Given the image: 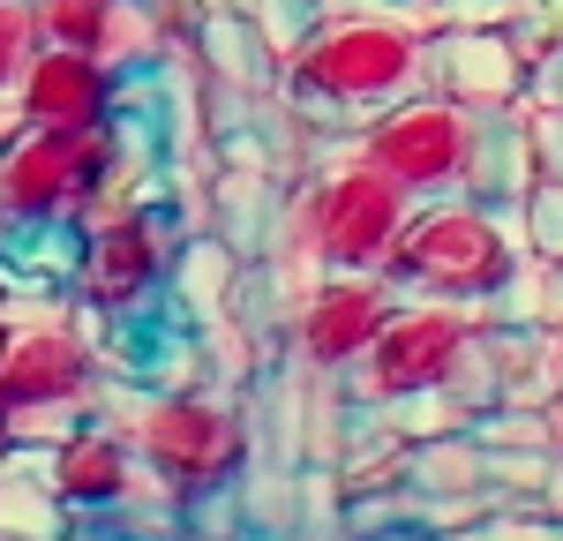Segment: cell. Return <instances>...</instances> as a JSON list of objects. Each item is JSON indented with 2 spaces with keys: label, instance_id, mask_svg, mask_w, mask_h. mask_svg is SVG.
Returning a JSON list of instances; mask_svg holds the SVG:
<instances>
[{
  "label": "cell",
  "instance_id": "1",
  "mask_svg": "<svg viewBox=\"0 0 563 541\" xmlns=\"http://www.w3.org/2000/svg\"><path fill=\"white\" fill-rule=\"evenodd\" d=\"M443 0H316V23L286 53V90L316 121L353 129L390 98L421 90V53Z\"/></svg>",
  "mask_w": 563,
  "mask_h": 541
},
{
  "label": "cell",
  "instance_id": "2",
  "mask_svg": "<svg viewBox=\"0 0 563 541\" xmlns=\"http://www.w3.org/2000/svg\"><path fill=\"white\" fill-rule=\"evenodd\" d=\"M98 316L76 309L60 286H8L0 301V391H8V444H60L98 413Z\"/></svg>",
  "mask_w": 563,
  "mask_h": 541
},
{
  "label": "cell",
  "instance_id": "3",
  "mask_svg": "<svg viewBox=\"0 0 563 541\" xmlns=\"http://www.w3.org/2000/svg\"><path fill=\"white\" fill-rule=\"evenodd\" d=\"M90 421L121 429L129 451L143 459V474L166 496L233 489L249 474V451H256V429H249L241 399L203 391V384H180V391H113V384H98Z\"/></svg>",
  "mask_w": 563,
  "mask_h": 541
},
{
  "label": "cell",
  "instance_id": "4",
  "mask_svg": "<svg viewBox=\"0 0 563 541\" xmlns=\"http://www.w3.org/2000/svg\"><path fill=\"white\" fill-rule=\"evenodd\" d=\"M519 211H496L474 196H429L413 203L398 241L384 249V278L398 294H429V301H496L519 270Z\"/></svg>",
  "mask_w": 563,
  "mask_h": 541
},
{
  "label": "cell",
  "instance_id": "5",
  "mask_svg": "<svg viewBox=\"0 0 563 541\" xmlns=\"http://www.w3.org/2000/svg\"><path fill=\"white\" fill-rule=\"evenodd\" d=\"M413 211V196L390 174H376L361 151H331L323 166H308L294 203H286V256L308 270H376L398 225Z\"/></svg>",
  "mask_w": 563,
  "mask_h": 541
},
{
  "label": "cell",
  "instance_id": "6",
  "mask_svg": "<svg viewBox=\"0 0 563 541\" xmlns=\"http://www.w3.org/2000/svg\"><path fill=\"white\" fill-rule=\"evenodd\" d=\"M113 121L106 129H15L0 143V225H76L106 203Z\"/></svg>",
  "mask_w": 563,
  "mask_h": 541
},
{
  "label": "cell",
  "instance_id": "7",
  "mask_svg": "<svg viewBox=\"0 0 563 541\" xmlns=\"http://www.w3.org/2000/svg\"><path fill=\"white\" fill-rule=\"evenodd\" d=\"M174 256H180L174 211L121 203V211H106V219H90L76 233V278H68V294L98 323H135L174 286Z\"/></svg>",
  "mask_w": 563,
  "mask_h": 541
},
{
  "label": "cell",
  "instance_id": "8",
  "mask_svg": "<svg viewBox=\"0 0 563 541\" xmlns=\"http://www.w3.org/2000/svg\"><path fill=\"white\" fill-rule=\"evenodd\" d=\"M474 323H496L488 301H429V294H398L384 331L368 339V354L339 368V399L346 406H384L406 391H435L451 376V361L466 346Z\"/></svg>",
  "mask_w": 563,
  "mask_h": 541
},
{
  "label": "cell",
  "instance_id": "9",
  "mask_svg": "<svg viewBox=\"0 0 563 541\" xmlns=\"http://www.w3.org/2000/svg\"><path fill=\"white\" fill-rule=\"evenodd\" d=\"M474 121L459 98H443V90H406V98H390L376 113H361L353 121V151L390 174L413 203H429V196H459V174H466V143H474Z\"/></svg>",
  "mask_w": 563,
  "mask_h": 541
},
{
  "label": "cell",
  "instance_id": "10",
  "mask_svg": "<svg viewBox=\"0 0 563 541\" xmlns=\"http://www.w3.org/2000/svg\"><path fill=\"white\" fill-rule=\"evenodd\" d=\"M398 309V286L384 270H316L301 301H294V354L316 376H339L368 354V339L384 331V316Z\"/></svg>",
  "mask_w": 563,
  "mask_h": 541
},
{
  "label": "cell",
  "instance_id": "11",
  "mask_svg": "<svg viewBox=\"0 0 563 541\" xmlns=\"http://www.w3.org/2000/svg\"><path fill=\"white\" fill-rule=\"evenodd\" d=\"M8 98H15L23 129H106L121 113V98H129V76L106 68L84 45L38 38V53L23 60V76H15Z\"/></svg>",
  "mask_w": 563,
  "mask_h": 541
},
{
  "label": "cell",
  "instance_id": "12",
  "mask_svg": "<svg viewBox=\"0 0 563 541\" xmlns=\"http://www.w3.org/2000/svg\"><path fill=\"white\" fill-rule=\"evenodd\" d=\"M174 8L180 0H31L38 38L84 45V53H98L121 76L158 68V53L174 45Z\"/></svg>",
  "mask_w": 563,
  "mask_h": 541
},
{
  "label": "cell",
  "instance_id": "13",
  "mask_svg": "<svg viewBox=\"0 0 563 541\" xmlns=\"http://www.w3.org/2000/svg\"><path fill=\"white\" fill-rule=\"evenodd\" d=\"M421 90L459 98L466 113H504L526 98V60L504 23H435L421 53Z\"/></svg>",
  "mask_w": 563,
  "mask_h": 541
},
{
  "label": "cell",
  "instance_id": "14",
  "mask_svg": "<svg viewBox=\"0 0 563 541\" xmlns=\"http://www.w3.org/2000/svg\"><path fill=\"white\" fill-rule=\"evenodd\" d=\"M53 496L76 511V519H106L113 504H129V496L158 489L151 474H143V459L129 451L121 429H106V421H84V429H68L60 444H53Z\"/></svg>",
  "mask_w": 563,
  "mask_h": 541
},
{
  "label": "cell",
  "instance_id": "15",
  "mask_svg": "<svg viewBox=\"0 0 563 541\" xmlns=\"http://www.w3.org/2000/svg\"><path fill=\"white\" fill-rule=\"evenodd\" d=\"M533 151H526V121L519 106L504 113H481L474 121V143H466V174H459V196L474 203H496V211H519V196L533 188Z\"/></svg>",
  "mask_w": 563,
  "mask_h": 541
},
{
  "label": "cell",
  "instance_id": "16",
  "mask_svg": "<svg viewBox=\"0 0 563 541\" xmlns=\"http://www.w3.org/2000/svg\"><path fill=\"white\" fill-rule=\"evenodd\" d=\"M406 489L413 496H488V451L466 429L406 444Z\"/></svg>",
  "mask_w": 563,
  "mask_h": 541
},
{
  "label": "cell",
  "instance_id": "17",
  "mask_svg": "<svg viewBox=\"0 0 563 541\" xmlns=\"http://www.w3.org/2000/svg\"><path fill=\"white\" fill-rule=\"evenodd\" d=\"M76 511L45 482H23V474H0V534H23V541H68Z\"/></svg>",
  "mask_w": 563,
  "mask_h": 541
},
{
  "label": "cell",
  "instance_id": "18",
  "mask_svg": "<svg viewBox=\"0 0 563 541\" xmlns=\"http://www.w3.org/2000/svg\"><path fill=\"white\" fill-rule=\"evenodd\" d=\"M556 474V444H533V451H488V504H541Z\"/></svg>",
  "mask_w": 563,
  "mask_h": 541
},
{
  "label": "cell",
  "instance_id": "19",
  "mask_svg": "<svg viewBox=\"0 0 563 541\" xmlns=\"http://www.w3.org/2000/svg\"><path fill=\"white\" fill-rule=\"evenodd\" d=\"M519 241L526 256H549V264L563 256V180H533L519 196Z\"/></svg>",
  "mask_w": 563,
  "mask_h": 541
},
{
  "label": "cell",
  "instance_id": "20",
  "mask_svg": "<svg viewBox=\"0 0 563 541\" xmlns=\"http://www.w3.org/2000/svg\"><path fill=\"white\" fill-rule=\"evenodd\" d=\"M31 53H38V15H31V0H0V98L15 90V76H23Z\"/></svg>",
  "mask_w": 563,
  "mask_h": 541
},
{
  "label": "cell",
  "instance_id": "21",
  "mask_svg": "<svg viewBox=\"0 0 563 541\" xmlns=\"http://www.w3.org/2000/svg\"><path fill=\"white\" fill-rule=\"evenodd\" d=\"M481 534L488 541H563V519L549 504H488Z\"/></svg>",
  "mask_w": 563,
  "mask_h": 541
},
{
  "label": "cell",
  "instance_id": "22",
  "mask_svg": "<svg viewBox=\"0 0 563 541\" xmlns=\"http://www.w3.org/2000/svg\"><path fill=\"white\" fill-rule=\"evenodd\" d=\"M519 121H526L533 174H541V180H563V106H526V98H519Z\"/></svg>",
  "mask_w": 563,
  "mask_h": 541
},
{
  "label": "cell",
  "instance_id": "23",
  "mask_svg": "<svg viewBox=\"0 0 563 541\" xmlns=\"http://www.w3.org/2000/svg\"><path fill=\"white\" fill-rule=\"evenodd\" d=\"M526 106H563V38L526 68Z\"/></svg>",
  "mask_w": 563,
  "mask_h": 541
},
{
  "label": "cell",
  "instance_id": "24",
  "mask_svg": "<svg viewBox=\"0 0 563 541\" xmlns=\"http://www.w3.org/2000/svg\"><path fill=\"white\" fill-rule=\"evenodd\" d=\"M541 504H549V511L563 519V451H556V474H549V489H541Z\"/></svg>",
  "mask_w": 563,
  "mask_h": 541
},
{
  "label": "cell",
  "instance_id": "25",
  "mask_svg": "<svg viewBox=\"0 0 563 541\" xmlns=\"http://www.w3.org/2000/svg\"><path fill=\"white\" fill-rule=\"evenodd\" d=\"M429 541H488V534H481V527H435Z\"/></svg>",
  "mask_w": 563,
  "mask_h": 541
},
{
  "label": "cell",
  "instance_id": "26",
  "mask_svg": "<svg viewBox=\"0 0 563 541\" xmlns=\"http://www.w3.org/2000/svg\"><path fill=\"white\" fill-rule=\"evenodd\" d=\"M549 346H556V361H563V316H556V323H549Z\"/></svg>",
  "mask_w": 563,
  "mask_h": 541
},
{
  "label": "cell",
  "instance_id": "27",
  "mask_svg": "<svg viewBox=\"0 0 563 541\" xmlns=\"http://www.w3.org/2000/svg\"><path fill=\"white\" fill-rule=\"evenodd\" d=\"M0 451H8V391H0Z\"/></svg>",
  "mask_w": 563,
  "mask_h": 541
},
{
  "label": "cell",
  "instance_id": "28",
  "mask_svg": "<svg viewBox=\"0 0 563 541\" xmlns=\"http://www.w3.org/2000/svg\"><path fill=\"white\" fill-rule=\"evenodd\" d=\"M549 413H556V451H563V399H556V406H549Z\"/></svg>",
  "mask_w": 563,
  "mask_h": 541
},
{
  "label": "cell",
  "instance_id": "29",
  "mask_svg": "<svg viewBox=\"0 0 563 541\" xmlns=\"http://www.w3.org/2000/svg\"><path fill=\"white\" fill-rule=\"evenodd\" d=\"M556 264H563V256H556Z\"/></svg>",
  "mask_w": 563,
  "mask_h": 541
}]
</instances>
